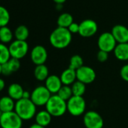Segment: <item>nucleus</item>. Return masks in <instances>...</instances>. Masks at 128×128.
<instances>
[{
	"label": "nucleus",
	"mask_w": 128,
	"mask_h": 128,
	"mask_svg": "<svg viewBox=\"0 0 128 128\" xmlns=\"http://www.w3.org/2000/svg\"><path fill=\"white\" fill-rule=\"evenodd\" d=\"M50 44L57 49H63L70 45L72 42V33L67 28L58 26L50 35Z\"/></svg>",
	"instance_id": "1"
},
{
	"label": "nucleus",
	"mask_w": 128,
	"mask_h": 128,
	"mask_svg": "<svg viewBox=\"0 0 128 128\" xmlns=\"http://www.w3.org/2000/svg\"><path fill=\"white\" fill-rule=\"evenodd\" d=\"M14 112L23 120H28L36 116V106L30 99H21L16 102Z\"/></svg>",
	"instance_id": "2"
},
{
	"label": "nucleus",
	"mask_w": 128,
	"mask_h": 128,
	"mask_svg": "<svg viewBox=\"0 0 128 128\" xmlns=\"http://www.w3.org/2000/svg\"><path fill=\"white\" fill-rule=\"evenodd\" d=\"M45 108L52 117H60L67 111V102L61 99L57 94H54L45 105Z\"/></svg>",
	"instance_id": "3"
},
{
	"label": "nucleus",
	"mask_w": 128,
	"mask_h": 128,
	"mask_svg": "<svg viewBox=\"0 0 128 128\" xmlns=\"http://www.w3.org/2000/svg\"><path fill=\"white\" fill-rule=\"evenodd\" d=\"M23 120L14 112L2 113L0 118L1 128H22Z\"/></svg>",
	"instance_id": "4"
},
{
	"label": "nucleus",
	"mask_w": 128,
	"mask_h": 128,
	"mask_svg": "<svg viewBox=\"0 0 128 128\" xmlns=\"http://www.w3.org/2000/svg\"><path fill=\"white\" fill-rule=\"evenodd\" d=\"M86 102L83 96H72L67 101V111L72 116H79L84 113Z\"/></svg>",
	"instance_id": "5"
},
{
	"label": "nucleus",
	"mask_w": 128,
	"mask_h": 128,
	"mask_svg": "<svg viewBox=\"0 0 128 128\" xmlns=\"http://www.w3.org/2000/svg\"><path fill=\"white\" fill-rule=\"evenodd\" d=\"M51 95L45 86L40 85L32 91L30 100L36 106H43L47 104Z\"/></svg>",
	"instance_id": "6"
},
{
	"label": "nucleus",
	"mask_w": 128,
	"mask_h": 128,
	"mask_svg": "<svg viewBox=\"0 0 128 128\" xmlns=\"http://www.w3.org/2000/svg\"><path fill=\"white\" fill-rule=\"evenodd\" d=\"M8 48L12 58L18 60H20L26 56L29 51V45L26 41L14 40L10 43Z\"/></svg>",
	"instance_id": "7"
},
{
	"label": "nucleus",
	"mask_w": 128,
	"mask_h": 128,
	"mask_svg": "<svg viewBox=\"0 0 128 128\" xmlns=\"http://www.w3.org/2000/svg\"><path fill=\"white\" fill-rule=\"evenodd\" d=\"M97 44L100 50L109 53L111 51H114L117 45V42L115 41L112 32H106L99 36Z\"/></svg>",
	"instance_id": "8"
},
{
	"label": "nucleus",
	"mask_w": 128,
	"mask_h": 128,
	"mask_svg": "<svg viewBox=\"0 0 128 128\" xmlns=\"http://www.w3.org/2000/svg\"><path fill=\"white\" fill-rule=\"evenodd\" d=\"M83 121L86 128H102L104 124L102 116L94 111L87 112L84 115Z\"/></svg>",
	"instance_id": "9"
},
{
	"label": "nucleus",
	"mask_w": 128,
	"mask_h": 128,
	"mask_svg": "<svg viewBox=\"0 0 128 128\" xmlns=\"http://www.w3.org/2000/svg\"><path fill=\"white\" fill-rule=\"evenodd\" d=\"M77 81H79L84 84H88L94 82L96 78V72L94 69L88 66H83L76 70Z\"/></svg>",
	"instance_id": "10"
},
{
	"label": "nucleus",
	"mask_w": 128,
	"mask_h": 128,
	"mask_svg": "<svg viewBox=\"0 0 128 128\" xmlns=\"http://www.w3.org/2000/svg\"><path fill=\"white\" fill-rule=\"evenodd\" d=\"M30 59L36 66L43 65L48 59V51L42 45L35 46L30 52Z\"/></svg>",
	"instance_id": "11"
},
{
	"label": "nucleus",
	"mask_w": 128,
	"mask_h": 128,
	"mask_svg": "<svg viewBox=\"0 0 128 128\" xmlns=\"http://www.w3.org/2000/svg\"><path fill=\"white\" fill-rule=\"evenodd\" d=\"M97 24L91 19H87L83 20L79 24L78 34L82 37L88 38L94 36L97 32Z\"/></svg>",
	"instance_id": "12"
},
{
	"label": "nucleus",
	"mask_w": 128,
	"mask_h": 128,
	"mask_svg": "<svg viewBox=\"0 0 128 128\" xmlns=\"http://www.w3.org/2000/svg\"><path fill=\"white\" fill-rule=\"evenodd\" d=\"M112 34L118 44L128 43V28L124 25L118 24L113 26Z\"/></svg>",
	"instance_id": "13"
},
{
	"label": "nucleus",
	"mask_w": 128,
	"mask_h": 128,
	"mask_svg": "<svg viewBox=\"0 0 128 128\" xmlns=\"http://www.w3.org/2000/svg\"><path fill=\"white\" fill-rule=\"evenodd\" d=\"M45 87L50 91V93L54 95L56 94L61 87L62 86L60 78L55 75H50L45 80Z\"/></svg>",
	"instance_id": "14"
},
{
	"label": "nucleus",
	"mask_w": 128,
	"mask_h": 128,
	"mask_svg": "<svg viewBox=\"0 0 128 128\" xmlns=\"http://www.w3.org/2000/svg\"><path fill=\"white\" fill-rule=\"evenodd\" d=\"M20 67V60L15 58H11L6 63L2 65V75L6 76H10L12 73L17 72Z\"/></svg>",
	"instance_id": "15"
},
{
	"label": "nucleus",
	"mask_w": 128,
	"mask_h": 128,
	"mask_svg": "<svg viewBox=\"0 0 128 128\" xmlns=\"http://www.w3.org/2000/svg\"><path fill=\"white\" fill-rule=\"evenodd\" d=\"M24 92L23 87L18 83H12L8 88V96L16 102L23 98Z\"/></svg>",
	"instance_id": "16"
},
{
	"label": "nucleus",
	"mask_w": 128,
	"mask_h": 128,
	"mask_svg": "<svg viewBox=\"0 0 128 128\" xmlns=\"http://www.w3.org/2000/svg\"><path fill=\"white\" fill-rule=\"evenodd\" d=\"M60 78L62 85H72L74 82L77 81L76 71L70 68H68L61 73Z\"/></svg>",
	"instance_id": "17"
},
{
	"label": "nucleus",
	"mask_w": 128,
	"mask_h": 128,
	"mask_svg": "<svg viewBox=\"0 0 128 128\" xmlns=\"http://www.w3.org/2000/svg\"><path fill=\"white\" fill-rule=\"evenodd\" d=\"M15 101L9 96H3L0 97V111L2 113L14 111Z\"/></svg>",
	"instance_id": "18"
},
{
	"label": "nucleus",
	"mask_w": 128,
	"mask_h": 128,
	"mask_svg": "<svg viewBox=\"0 0 128 128\" xmlns=\"http://www.w3.org/2000/svg\"><path fill=\"white\" fill-rule=\"evenodd\" d=\"M35 119H36V124L45 127L48 125H49L50 123L51 122L52 116L45 109L37 112L35 116Z\"/></svg>",
	"instance_id": "19"
},
{
	"label": "nucleus",
	"mask_w": 128,
	"mask_h": 128,
	"mask_svg": "<svg viewBox=\"0 0 128 128\" xmlns=\"http://www.w3.org/2000/svg\"><path fill=\"white\" fill-rule=\"evenodd\" d=\"M114 54L115 57L121 61H125L128 60V43H120L117 44Z\"/></svg>",
	"instance_id": "20"
},
{
	"label": "nucleus",
	"mask_w": 128,
	"mask_h": 128,
	"mask_svg": "<svg viewBox=\"0 0 128 128\" xmlns=\"http://www.w3.org/2000/svg\"><path fill=\"white\" fill-rule=\"evenodd\" d=\"M34 76L36 79L39 82H45V80L49 76V70L48 68L43 64V65L36 66L34 70Z\"/></svg>",
	"instance_id": "21"
},
{
	"label": "nucleus",
	"mask_w": 128,
	"mask_h": 128,
	"mask_svg": "<svg viewBox=\"0 0 128 128\" xmlns=\"http://www.w3.org/2000/svg\"><path fill=\"white\" fill-rule=\"evenodd\" d=\"M14 33L8 26L0 27V42L5 44L12 43L14 38Z\"/></svg>",
	"instance_id": "22"
},
{
	"label": "nucleus",
	"mask_w": 128,
	"mask_h": 128,
	"mask_svg": "<svg viewBox=\"0 0 128 128\" xmlns=\"http://www.w3.org/2000/svg\"><path fill=\"white\" fill-rule=\"evenodd\" d=\"M29 35H30V31L28 28L24 25L18 26L14 32V36L15 37L16 40L26 41L28 38Z\"/></svg>",
	"instance_id": "23"
},
{
	"label": "nucleus",
	"mask_w": 128,
	"mask_h": 128,
	"mask_svg": "<svg viewBox=\"0 0 128 128\" xmlns=\"http://www.w3.org/2000/svg\"><path fill=\"white\" fill-rule=\"evenodd\" d=\"M73 23V18L69 13L61 14L57 19V25L60 27L67 28Z\"/></svg>",
	"instance_id": "24"
},
{
	"label": "nucleus",
	"mask_w": 128,
	"mask_h": 128,
	"mask_svg": "<svg viewBox=\"0 0 128 128\" xmlns=\"http://www.w3.org/2000/svg\"><path fill=\"white\" fill-rule=\"evenodd\" d=\"M12 58L8 46L0 42V64L3 65Z\"/></svg>",
	"instance_id": "25"
},
{
	"label": "nucleus",
	"mask_w": 128,
	"mask_h": 128,
	"mask_svg": "<svg viewBox=\"0 0 128 128\" xmlns=\"http://www.w3.org/2000/svg\"><path fill=\"white\" fill-rule=\"evenodd\" d=\"M71 88L72 90L73 96H83V95L84 94V93L86 91V84H84V83H82L79 81H76V82H74L72 84Z\"/></svg>",
	"instance_id": "26"
},
{
	"label": "nucleus",
	"mask_w": 128,
	"mask_h": 128,
	"mask_svg": "<svg viewBox=\"0 0 128 128\" xmlns=\"http://www.w3.org/2000/svg\"><path fill=\"white\" fill-rule=\"evenodd\" d=\"M84 66V61H83V58L78 55V54H76L73 55L70 60V66L69 68L74 70H78V69H80L82 66Z\"/></svg>",
	"instance_id": "27"
},
{
	"label": "nucleus",
	"mask_w": 128,
	"mask_h": 128,
	"mask_svg": "<svg viewBox=\"0 0 128 128\" xmlns=\"http://www.w3.org/2000/svg\"><path fill=\"white\" fill-rule=\"evenodd\" d=\"M56 94L61 99H62L63 100H65L66 102L73 96L71 87L70 86H67V85H62Z\"/></svg>",
	"instance_id": "28"
},
{
	"label": "nucleus",
	"mask_w": 128,
	"mask_h": 128,
	"mask_svg": "<svg viewBox=\"0 0 128 128\" xmlns=\"http://www.w3.org/2000/svg\"><path fill=\"white\" fill-rule=\"evenodd\" d=\"M10 22V13L5 7L0 6V27L7 26Z\"/></svg>",
	"instance_id": "29"
},
{
	"label": "nucleus",
	"mask_w": 128,
	"mask_h": 128,
	"mask_svg": "<svg viewBox=\"0 0 128 128\" xmlns=\"http://www.w3.org/2000/svg\"><path fill=\"white\" fill-rule=\"evenodd\" d=\"M97 60L100 62H104L106 61H107L108 58V53L103 51V50H99L96 55Z\"/></svg>",
	"instance_id": "30"
},
{
	"label": "nucleus",
	"mask_w": 128,
	"mask_h": 128,
	"mask_svg": "<svg viewBox=\"0 0 128 128\" xmlns=\"http://www.w3.org/2000/svg\"><path fill=\"white\" fill-rule=\"evenodd\" d=\"M120 75L122 79L126 82H128V64L123 66L120 71Z\"/></svg>",
	"instance_id": "31"
},
{
	"label": "nucleus",
	"mask_w": 128,
	"mask_h": 128,
	"mask_svg": "<svg viewBox=\"0 0 128 128\" xmlns=\"http://www.w3.org/2000/svg\"><path fill=\"white\" fill-rule=\"evenodd\" d=\"M69 31L72 33V34H75V33H78L79 32V24L77 23H72L69 27H68Z\"/></svg>",
	"instance_id": "32"
},
{
	"label": "nucleus",
	"mask_w": 128,
	"mask_h": 128,
	"mask_svg": "<svg viewBox=\"0 0 128 128\" xmlns=\"http://www.w3.org/2000/svg\"><path fill=\"white\" fill-rule=\"evenodd\" d=\"M5 88H6V82L4 79L0 78V92H2L5 89Z\"/></svg>",
	"instance_id": "33"
},
{
	"label": "nucleus",
	"mask_w": 128,
	"mask_h": 128,
	"mask_svg": "<svg viewBox=\"0 0 128 128\" xmlns=\"http://www.w3.org/2000/svg\"><path fill=\"white\" fill-rule=\"evenodd\" d=\"M30 97H31V93H30L28 90H24L22 99H30Z\"/></svg>",
	"instance_id": "34"
},
{
	"label": "nucleus",
	"mask_w": 128,
	"mask_h": 128,
	"mask_svg": "<svg viewBox=\"0 0 128 128\" xmlns=\"http://www.w3.org/2000/svg\"><path fill=\"white\" fill-rule=\"evenodd\" d=\"M29 128H45L44 126H41V125H38V124H32Z\"/></svg>",
	"instance_id": "35"
},
{
	"label": "nucleus",
	"mask_w": 128,
	"mask_h": 128,
	"mask_svg": "<svg viewBox=\"0 0 128 128\" xmlns=\"http://www.w3.org/2000/svg\"><path fill=\"white\" fill-rule=\"evenodd\" d=\"M53 1L54 2H56V4H58V5H61V4H62V3H64L65 2L66 0H53Z\"/></svg>",
	"instance_id": "36"
},
{
	"label": "nucleus",
	"mask_w": 128,
	"mask_h": 128,
	"mask_svg": "<svg viewBox=\"0 0 128 128\" xmlns=\"http://www.w3.org/2000/svg\"><path fill=\"white\" fill-rule=\"evenodd\" d=\"M2 75V65L0 64V76Z\"/></svg>",
	"instance_id": "37"
}]
</instances>
